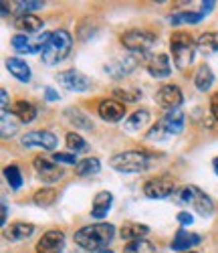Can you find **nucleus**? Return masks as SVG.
Wrapping results in <instances>:
<instances>
[{
    "instance_id": "1",
    "label": "nucleus",
    "mask_w": 218,
    "mask_h": 253,
    "mask_svg": "<svg viewBox=\"0 0 218 253\" xmlns=\"http://www.w3.org/2000/svg\"><path fill=\"white\" fill-rule=\"evenodd\" d=\"M115 237V227L109 223H95V225H87L79 229L75 233V243L83 247L85 251H101L107 249V245L113 241Z\"/></svg>"
},
{
    "instance_id": "2",
    "label": "nucleus",
    "mask_w": 218,
    "mask_h": 253,
    "mask_svg": "<svg viewBox=\"0 0 218 253\" xmlns=\"http://www.w3.org/2000/svg\"><path fill=\"white\" fill-rule=\"evenodd\" d=\"M71 47H73V37L63 29L55 31L47 47L42 49V63L45 65H59V63H63L69 57Z\"/></svg>"
},
{
    "instance_id": "3",
    "label": "nucleus",
    "mask_w": 218,
    "mask_h": 253,
    "mask_svg": "<svg viewBox=\"0 0 218 253\" xmlns=\"http://www.w3.org/2000/svg\"><path fill=\"white\" fill-rule=\"evenodd\" d=\"M170 51H172V59L176 69H186L194 61L196 41L186 33H174L170 39Z\"/></svg>"
},
{
    "instance_id": "4",
    "label": "nucleus",
    "mask_w": 218,
    "mask_h": 253,
    "mask_svg": "<svg viewBox=\"0 0 218 253\" xmlns=\"http://www.w3.org/2000/svg\"><path fill=\"white\" fill-rule=\"evenodd\" d=\"M184 130V112L182 110H172L168 112L154 128L149 130V140H164L170 136H178Z\"/></svg>"
},
{
    "instance_id": "5",
    "label": "nucleus",
    "mask_w": 218,
    "mask_h": 253,
    "mask_svg": "<svg viewBox=\"0 0 218 253\" xmlns=\"http://www.w3.org/2000/svg\"><path fill=\"white\" fill-rule=\"evenodd\" d=\"M111 166L115 168L117 172H129V174L144 172L145 168L149 166V154L140 152V150L121 152V154H115L111 158Z\"/></svg>"
},
{
    "instance_id": "6",
    "label": "nucleus",
    "mask_w": 218,
    "mask_h": 253,
    "mask_svg": "<svg viewBox=\"0 0 218 253\" xmlns=\"http://www.w3.org/2000/svg\"><path fill=\"white\" fill-rule=\"evenodd\" d=\"M180 201L190 205L196 213L202 215V217H210L214 213V205H212L210 197L206 193H202L198 186H186L180 195Z\"/></svg>"
},
{
    "instance_id": "7",
    "label": "nucleus",
    "mask_w": 218,
    "mask_h": 253,
    "mask_svg": "<svg viewBox=\"0 0 218 253\" xmlns=\"http://www.w3.org/2000/svg\"><path fill=\"white\" fill-rule=\"evenodd\" d=\"M53 33H38V35H16L12 39V47L18 53H27V55H35L40 53L47 47V43L51 41Z\"/></svg>"
},
{
    "instance_id": "8",
    "label": "nucleus",
    "mask_w": 218,
    "mask_h": 253,
    "mask_svg": "<svg viewBox=\"0 0 218 253\" xmlns=\"http://www.w3.org/2000/svg\"><path fill=\"white\" fill-rule=\"evenodd\" d=\"M121 43L129 53H147L156 43V37L140 29H132L121 35Z\"/></svg>"
},
{
    "instance_id": "9",
    "label": "nucleus",
    "mask_w": 218,
    "mask_h": 253,
    "mask_svg": "<svg viewBox=\"0 0 218 253\" xmlns=\"http://www.w3.org/2000/svg\"><path fill=\"white\" fill-rule=\"evenodd\" d=\"M145 59H147L145 53H129L125 57L115 59L113 63H109V65L105 67V71L111 75V77H123V75L132 73L140 65V63H145Z\"/></svg>"
},
{
    "instance_id": "10",
    "label": "nucleus",
    "mask_w": 218,
    "mask_h": 253,
    "mask_svg": "<svg viewBox=\"0 0 218 253\" xmlns=\"http://www.w3.org/2000/svg\"><path fill=\"white\" fill-rule=\"evenodd\" d=\"M174 188H176V182L170 176H156L145 182L144 193L147 199H166L174 193Z\"/></svg>"
},
{
    "instance_id": "11",
    "label": "nucleus",
    "mask_w": 218,
    "mask_h": 253,
    "mask_svg": "<svg viewBox=\"0 0 218 253\" xmlns=\"http://www.w3.org/2000/svg\"><path fill=\"white\" fill-rule=\"evenodd\" d=\"M20 144L27 148H42V150H55L57 148V136L40 130V132H29L20 138Z\"/></svg>"
},
{
    "instance_id": "12",
    "label": "nucleus",
    "mask_w": 218,
    "mask_h": 253,
    "mask_svg": "<svg viewBox=\"0 0 218 253\" xmlns=\"http://www.w3.org/2000/svg\"><path fill=\"white\" fill-rule=\"evenodd\" d=\"M57 81L61 83L65 89H69V91H87L91 87V79L87 75H83L81 71H75V69L59 73Z\"/></svg>"
},
{
    "instance_id": "13",
    "label": "nucleus",
    "mask_w": 218,
    "mask_h": 253,
    "mask_svg": "<svg viewBox=\"0 0 218 253\" xmlns=\"http://www.w3.org/2000/svg\"><path fill=\"white\" fill-rule=\"evenodd\" d=\"M156 101H158L160 108L172 112V110H178L182 105L184 95H182L178 85H162L158 89V93H156Z\"/></svg>"
},
{
    "instance_id": "14",
    "label": "nucleus",
    "mask_w": 218,
    "mask_h": 253,
    "mask_svg": "<svg viewBox=\"0 0 218 253\" xmlns=\"http://www.w3.org/2000/svg\"><path fill=\"white\" fill-rule=\"evenodd\" d=\"M145 69L151 77L156 79H164L172 73V63H170V57L166 53H156V55H149L145 59Z\"/></svg>"
},
{
    "instance_id": "15",
    "label": "nucleus",
    "mask_w": 218,
    "mask_h": 253,
    "mask_svg": "<svg viewBox=\"0 0 218 253\" xmlns=\"http://www.w3.org/2000/svg\"><path fill=\"white\" fill-rule=\"evenodd\" d=\"M65 235L63 231H47L36 243V253H63Z\"/></svg>"
},
{
    "instance_id": "16",
    "label": "nucleus",
    "mask_w": 218,
    "mask_h": 253,
    "mask_svg": "<svg viewBox=\"0 0 218 253\" xmlns=\"http://www.w3.org/2000/svg\"><path fill=\"white\" fill-rule=\"evenodd\" d=\"M97 112H99L101 120L115 124V122H121V120L125 118V105L119 103L117 99H103V101L99 103Z\"/></svg>"
},
{
    "instance_id": "17",
    "label": "nucleus",
    "mask_w": 218,
    "mask_h": 253,
    "mask_svg": "<svg viewBox=\"0 0 218 253\" xmlns=\"http://www.w3.org/2000/svg\"><path fill=\"white\" fill-rule=\"evenodd\" d=\"M33 164H35L36 174L42 180H45V182H55V180H59L63 176V168L61 166H55L53 162H49L47 158H42V156H36Z\"/></svg>"
},
{
    "instance_id": "18",
    "label": "nucleus",
    "mask_w": 218,
    "mask_h": 253,
    "mask_svg": "<svg viewBox=\"0 0 218 253\" xmlns=\"http://www.w3.org/2000/svg\"><path fill=\"white\" fill-rule=\"evenodd\" d=\"M14 27L20 31V35H38V31L42 29V20L35 14H23V16H16L14 20Z\"/></svg>"
},
{
    "instance_id": "19",
    "label": "nucleus",
    "mask_w": 218,
    "mask_h": 253,
    "mask_svg": "<svg viewBox=\"0 0 218 253\" xmlns=\"http://www.w3.org/2000/svg\"><path fill=\"white\" fill-rule=\"evenodd\" d=\"M35 233V225L33 223H12L6 231H4V237L10 239V241H23V239H29L31 235Z\"/></svg>"
},
{
    "instance_id": "20",
    "label": "nucleus",
    "mask_w": 218,
    "mask_h": 253,
    "mask_svg": "<svg viewBox=\"0 0 218 253\" xmlns=\"http://www.w3.org/2000/svg\"><path fill=\"white\" fill-rule=\"evenodd\" d=\"M200 241H202L200 235H194V233H190V231L180 229L178 233H176V237H174V241H172V249L174 251H186L188 247L198 245Z\"/></svg>"
},
{
    "instance_id": "21",
    "label": "nucleus",
    "mask_w": 218,
    "mask_h": 253,
    "mask_svg": "<svg viewBox=\"0 0 218 253\" xmlns=\"http://www.w3.org/2000/svg\"><path fill=\"white\" fill-rule=\"evenodd\" d=\"M121 237L127 239V241H140L144 239L147 233H149V227L147 225H140V223H132V221H127L121 225Z\"/></svg>"
},
{
    "instance_id": "22",
    "label": "nucleus",
    "mask_w": 218,
    "mask_h": 253,
    "mask_svg": "<svg viewBox=\"0 0 218 253\" xmlns=\"http://www.w3.org/2000/svg\"><path fill=\"white\" fill-rule=\"evenodd\" d=\"M6 69L10 71V75H14L18 81H31V67L27 65V63L23 59H18V57H10L6 59Z\"/></svg>"
},
{
    "instance_id": "23",
    "label": "nucleus",
    "mask_w": 218,
    "mask_h": 253,
    "mask_svg": "<svg viewBox=\"0 0 218 253\" xmlns=\"http://www.w3.org/2000/svg\"><path fill=\"white\" fill-rule=\"evenodd\" d=\"M111 203H113V197L111 193H99L93 201V209H91V217L93 219H103L107 213H109V209H111Z\"/></svg>"
},
{
    "instance_id": "24",
    "label": "nucleus",
    "mask_w": 218,
    "mask_h": 253,
    "mask_svg": "<svg viewBox=\"0 0 218 253\" xmlns=\"http://www.w3.org/2000/svg\"><path fill=\"white\" fill-rule=\"evenodd\" d=\"M10 114H12L14 118H18L20 122L29 124V122H33V120L36 118V108H35L31 101H16V103L12 105Z\"/></svg>"
},
{
    "instance_id": "25",
    "label": "nucleus",
    "mask_w": 218,
    "mask_h": 253,
    "mask_svg": "<svg viewBox=\"0 0 218 253\" xmlns=\"http://www.w3.org/2000/svg\"><path fill=\"white\" fill-rule=\"evenodd\" d=\"M196 49L204 55L218 53V33H204L196 39Z\"/></svg>"
},
{
    "instance_id": "26",
    "label": "nucleus",
    "mask_w": 218,
    "mask_h": 253,
    "mask_svg": "<svg viewBox=\"0 0 218 253\" xmlns=\"http://www.w3.org/2000/svg\"><path fill=\"white\" fill-rule=\"evenodd\" d=\"M194 83L196 87H198V91H208L210 85L214 83V73L208 65H202L198 71H196V77H194Z\"/></svg>"
},
{
    "instance_id": "27",
    "label": "nucleus",
    "mask_w": 218,
    "mask_h": 253,
    "mask_svg": "<svg viewBox=\"0 0 218 253\" xmlns=\"http://www.w3.org/2000/svg\"><path fill=\"white\" fill-rule=\"evenodd\" d=\"M147 122H149V112L147 110H138V112H134L132 118L125 120V130L127 132H140Z\"/></svg>"
},
{
    "instance_id": "28",
    "label": "nucleus",
    "mask_w": 218,
    "mask_h": 253,
    "mask_svg": "<svg viewBox=\"0 0 218 253\" xmlns=\"http://www.w3.org/2000/svg\"><path fill=\"white\" fill-rule=\"evenodd\" d=\"M204 18V14L198 12H174L170 16V25H196Z\"/></svg>"
},
{
    "instance_id": "29",
    "label": "nucleus",
    "mask_w": 218,
    "mask_h": 253,
    "mask_svg": "<svg viewBox=\"0 0 218 253\" xmlns=\"http://www.w3.org/2000/svg\"><path fill=\"white\" fill-rule=\"evenodd\" d=\"M101 170V162L97 158H85L75 166V172L79 176H93Z\"/></svg>"
},
{
    "instance_id": "30",
    "label": "nucleus",
    "mask_w": 218,
    "mask_h": 253,
    "mask_svg": "<svg viewBox=\"0 0 218 253\" xmlns=\"http://www.w3.org/2000/svg\"><path fill=\"white\" fill-rule=\"evenodd\" d=\"M65 116L69 118V122L75 126V128H83V130H91V128H93L91 120L87 118L81 110H77V108H69L67 112H65Z\"/></svg>"
},
{
    "instance_id": "31",
    "label": "nucleus",
    "mask_w": 218,
    "mask_h": 253,
    "mask_svg": "<svg viewBox=\"0 0 218 253\" xmlns=\"http://www.w3.org/2000/svg\"><path fill=\"white\" fill-rule=\"evenodd\" d=\"M55 201H57V191L55 188H40V191L35 193V205H38L42 209L55 205Z\"/></svg>"
},
{
    "instance_id": "32",
    "label": "nucleus",
    "mask_w": 218,
    "mask_h": 253,
    "mask_svg": "<svg viewBox=\"0 0 218 253\" xmlns=\"http://www.w3.org/2000/svg\"><path fill=\"white\" fill-rule=\"evenodd\" d=\"M14 12L18 16H23V14H31L33 10H40V8H45V2L42 0H20V2H14Z\"/></svg>"
},
{
    "instance_id": "33",
    "label": "nucleus",
    "mask_w": 218,
    "mask_h": 253,
    "mask_svg": "<svg viewBox=\"0 0 218 253\" xmlns=\"http://www.w3.org/2000/svg\"><path fill=\"white\" fill-rule=\"evenodd\" d=\"M16 130H18V124L12 122L8 112H2V116H0V132H2V138H12Z\"/></svg>"
},
{
    "instance_id": "34",
    "label": "nucleus",
    "mask_w": 218,
    "mask_h": 253,
    "mask_svg": "<svg viewBox=\"0 0 218 253\" xmlns=\"http://www.w3.org/2000/svg\"><path fill=\"white\" fill-rule=\"evenodd\" d=\"M4 178H6L8 186L14 188V191H16V188H20V184H23V174H20L16 164H8L4 168Z\"/></svg>"
},
{
    "instance_id": "35",
    "label": "nucleus",
    "mask_w": 218,
    "mask_h": 253,
    "mask_svg": "<svg viewBox=\"0 0 218 253\" xmlns=\"http://www.w3.org/2000/svg\"><path fill=\"white\" fill-rule=\"evenodd\" d=\"M125 253H156V249L149 241L140 239V241H129L125 245Z\"/></svg>"
},
{
    "instance_id": "36",
    "label": "nucleus",
    "mask_w": 218,
    "mask_h": 253,
    "mask_svg": "<svg viewBox=\"0 0 218 253\" xmlns=\"http://www.w3.org/2000/svg\"><path fill=\"white\" fill-rule=\"evenodd\" d=\"M65 142H67V148H69V150H73V154H75V152H83V150L87 148V142H85L79 134H75V132L67 134Z\"/></svg>"
},
{
    "instance_id": "37",
    "label": "nucleus",
    "mask_w": 218,
    "mask_h": 253,
    "mask_svg": "<svg viewBox=\"0 0 218 253\" xmlns=\"http://www.w3.org/2000/svg\"><path fill=\"white\" fill-rule=\"evenodd\" d=\"M53 160L55 162H61V164H79L77 162V156L75 154H67V152H57V154H53Z\"/></svg>"
},
{
    "instance_id": "38",
    "label": "nucleus",
    "mask_w": 218,
    "mask_h": 253,
    "mask_svg": "<svg viewBox=\"0 0 218 253\" xmlns=\"http://www.w3.org/2000/svg\"><path fill=\"white\" fill-rule=\"evenodd\" d=\"M115 97L123 99V101H138L140 93L138 91H125V89H115Z\"/></svg>"
},
{
    "instance_id": "39",
    "label": "nucleus",
    "mask_w": 218,
    "mask_h": 253,
    "mask_svg": "<svg viewBox=\"0 0 218 253\" xmlns=\"http://www.w3.org/2000/svg\"><path fill=\"white\" fill-rule=\"evenodd\" d=\"M210 112H212V116H214V120L218 122V91L212 95V99H210Z\"/></svg>"
},
{
    "instance_id": "40",
    "label": "nucleus",
    "mask_w": 218,
    "mask_h": 253,
    "mask_svg": "<svg viewBox=\"0 0 218 253\" xmlns=\"http://www.w3.org/2000/svg\"><path fill=\"white\" fill-rule=\"evenodd\" d=\"M178 221H180L182 225H192V223H194V217H192L190 213H186V211H182V213H178Z\"/></svg>"
},
{
    "instance_id": "41",
    "label": "nucleus",
    "mask_w": 218,
    "mask_h": 253,
    "mask_svg": "<svg viewBox=\"0 0 218 253\" xmlns=\"http://www.w3.org/2000/svg\"><path fill=\"white\" fill-rule=\"evenodd\" d=\"M45 97H47V101H57V99H59V93H57L53 87H47V89H45Z\"/></svg>"
},
{
    "instance_id": "42",
    "label": "nucleus",
    "mask_w": 218,
    "mask_h": 253,
    "mask_svg": "<svg viewBox=\"0 0 218 253\" xmlns=\"http://www.w3.org/2000/svg\"><path fill=\"white\" fill-rule=\"evenodd\" d=\"M0 103H2V112H8V93H6V89H2L0 91Z\"/></svg>"
},
{
    "instance_id": "43",
    "label": "nucleus",
    "mask_w": 218,
    "mask_h": 253,
    "mask_svg": "<svg viewBox=\"0 0 218 253\" xmlns=\"http://www.w3.org/2000/svg\"><path fill=\"white\" fill-rule=\"evenodd\" d=\"M214 4H216V2H212V0H208V2H202V6H200V12L206 16V14H208V12L214 8Z\"/></svg>"
},
{
    "instance_id": "44",
    "label": "nucleus",
    "mask_w": 218,
    "mask_h": 253,
    "mask_svg": "<svg viewBox=\"0 0 218 253\" xmlns=\"http://www.w3.org/2000/svg\"><path fill=\"white\" fill-rule=\"evenodd\" d=\"M6 217H8V205H6V201H2V217H0V223H2V227L6 225Z\"/></svg>"
},
{
    "instance_id": "45",
    "label": "nucleus",
    "mask_w": 218,
    "mask_h": 253,
    "mask_svg": "<svg viewBox=\"0 0 218 253\" xmlns=\"http://www.w3.org/2000/svg\"><path fill=\"white\" fill-rule=\"evenodd\" d=\"M212 166H214V172H216V176H218V156L214 158V162H212Z\"/></svg>"
},
{
    "instance_id": "46",
    "label": "nucleus",
    "mask_w": 218,
    "mask_h": 253,
    "mask_svg": "<svg viewBox=\"0 0 218 253\" xmlns=\"http://www.w3.org/2000/svg\"><path fill=\"white\" fill-rule=\"evenodd\" d=\"M97 253H113L111 249H101V251H97Z\"/></svg>"
},
{
    "instance_id": "47",
    "label": "nucleus",
    "mask_w": 218,
    "mask_h": 253,
    "mask_svg": "<svg viewBox=\"0 0 218 253\" xmlns=\"http://www.w3.org/2000/svg\"><path fill=\"white\" fill-rule=\"evenodd\" d=\"M188 253H194V251H188Z\"/></svg>"
}]
</instances>
